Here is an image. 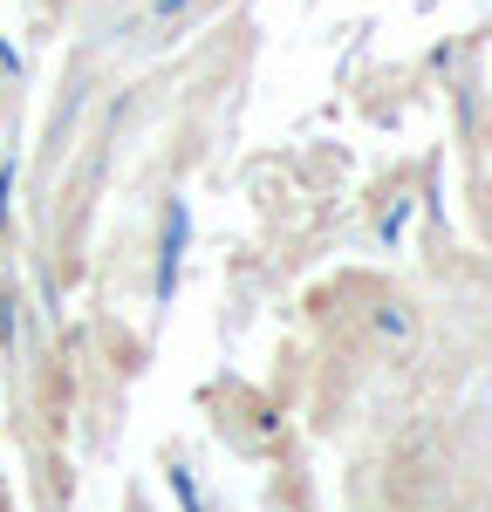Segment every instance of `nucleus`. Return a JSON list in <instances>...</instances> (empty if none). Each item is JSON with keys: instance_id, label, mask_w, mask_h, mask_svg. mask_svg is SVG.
Segmentation results:
<instances>
[]
</instances>
